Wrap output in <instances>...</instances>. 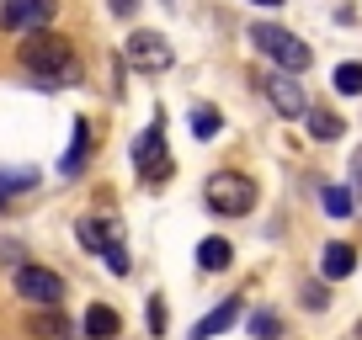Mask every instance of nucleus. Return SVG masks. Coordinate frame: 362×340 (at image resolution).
<instances>
[{"instance_id":"25","label":"nucleus","mask_w":362,"mask_h":340,"mask_svg":"<svg viewBox=\"0 0 362 340\" xmlns=\"http://www.w3.org/2000/svg\"><path fill=\"white\" fill-rule=\"evenodd\" d=\"M351 176H357V192H362V149L351 154Z\"/></svg>"},{"instance_id":"24","label":"nucleus","mask_w":362,"mask_h":340,"mask_svg":"<svg viewBox=\"0 0 362 340\" xmlns=\"http://www.w3.org/2000/svg\"><path fill=\"white\" fill-rule=\"evenodd\" d=\"M134 6H139V0H112V11H117V16H134Z\"/></svg>"},{"instance_id":"10","label":"nucleus","mask_w":362,"mask_h":340,"mask_svg":"<svg viewBox=\"0 0 362 340\" xmlns=\"http://www.w3.org/2000/svg\"><path fill=\"white\" fill-rule=\"evenodd\" d=\"M117 335H123V319H117V308L90 303V308H86V340H117Z\"/></svg>"},{"instance_id":"9","label":"nucleus","mask_w":362,"mask_h":340,"mask_svg":"<svg viewBox=\"0 0 362 340\" xmlns=\"http://www.w3.org/2000/svg\"><path fill=\"white\" fill-rule=\"evenodd\" d=\"M235 319H240V298H224V303H218L214 314H203V319L192 324V340H214V335H224V329L235 324Z\"/></svg>"},{"instance_id":"3","label":"nucleus","mask_w":362,"mask_h":340,"mask_svg":"<svg viewBox=\"0 0 362 340\" xmlns=\"http://www.w3.org/2000/svg\"><path fill=\"white\" fill-rule=\"evenodd\" d=\"M250 43L261 48L267 59H277L283 69H293V75H304L309 64H315V54H309V43L298 32H288V27H272V22H256L250 27Z\"/></svg>"},{"instance_id":"15","label":"nucleus","mask_w":362,"mask_h":340,"mask_svg":"<svg viewBox=\"0 0 362 340\" xmlns=\"http://www.w3.org/2000/svg\"><path fill=\"white\" fill-rule=\"evenodd\" d=\"M75 234H80V245H86V250H96V255H107V245H112V229H107V224H96V218H80V229H75Z\"/></svg>"},{"instance_id":"23","label":"nucleus","mask_w":362,"mask_h":340,"mask_svg":"<svg viewBox=\"0 0 362 340\" xmlns=\"http://www.w3.org/2000/svg\"><path fill=\"white\" fill-rule=\"evenodd\" d=\"M304 308H315V314L325 308V287H320V282H309V287H304Z\"/></svg>"},{"instance_id":"18","label":"nucleus","mask_w":362,"mask_h":340,"mask_svg":"<svg viewBox=\"0 0 362 340\" xmlns=\"http://www.w3.org/2000/svg\"><path fill=\"white\" fill-rule=\"evenodd\" d=\"M341 96H362V64H336V80H330Z\"/></svg>"},{"instance_id":"4","label":"nucleus","mask_w":362,"mask_h":340,"mask_svg":"<svg viewBox=\"0 0 362 340\" xmlns=\"http://www.w3.org/2000/svg\"><path fill=\"white\" fill-rule=\"evenodd\" d=\"M16 298H27L37 308H59L64 303V282L48 266H16Z\"/></svg>"},{"instance_id":"16","label":"nucleus","mask_w":362,"mask_h":340,"mask_svg":"<svg viewBox=\"0 0 362 340\" xmlns=\"http://www.w3.org/2000/svg\"><path fill=\"white\" fill-rule=\"evenodd\" d=\"M192 133L197 138H218L224 133V112H218V107H197L192 112Z\"/></svg>"},{"instance_id":"19","label":"nucleus","mask_w":362,"mask_h":340,"mask_svg":"<svg viewBox=\"0 0 362 340\" xmlns=\"http://www.w3.org/2000/svg\"><path fill=\"white\" fill-rule=\"evenodd\" d=\"M86 149H90V133H86V123H75V144H69V154H64V176H75L80 170V159H86Z\"/></svg>"},{"instance_id":"12","label":"nucleus","mask_w":362,"mask_h":340,"mask_svg":"<svg viewBox=\"0 0 362 340\" xmlns=\"http://www.w3.org/2000/svg\"><path fill=\"white\" fill-rule=\"evenodd\" d=\"M27 335H37V340H69V319L59 314V308H37V314L27 319Z\"/></svg>"},{"instance_id":"5","label":"nucleus","mask_w":362,"mask_h":340,"mask_svg":"<svg viewBox=\"0 0 362 340\" xmlns=\"http://www.w3.org/2000/svg\"><path fill=\"white\" fill-rule=\"evenodd\" d=\"M256 85H261V91H267L272 112H283V117H309L304 85H298V80H293V69H277V75H261Z\"/></svg>"},{"instance_id":"6","label":"nucleus","mask_w":362,"mask_h":340,"mask_svg":"<svg viewBox=\"0 0 362 340\" xmlns=\"http://www.w3.org/2000/svg\"><path fill=\"white\" fill-rule=\"evenodd\" d=\"M123 54H128V64L144 69V75H165L170 59H176V54H170V43H165L160 32H134V37L123 43Z\"/></svg>"},{"instance_id":"11","label":"nucleus","mask_w":362,"mask_h":340,"mask_svg":"<svg viewBox=\"0 0 362 340\" xmlns=\"http://www.w3.org/2000/svg\"><path fill=\"white\" fill-rule=\"evenodd\" d=\"M320 272H325L330 282L351 277V272H357V250H351V245H325V250H320Z\"/></svg>"},{"instance_id":"7","label":"nucleus","mask_w":362,"mask_h":340,"mask_svg":"<svg viewBox=\"0 0 362 340\" xmlns=\"http://www.w3.org/2000/svg\"><path fill=\"white\" fill-rule=\"evenodd\" d=\"M134 159H139V170H144V181H165V176H170V154H165V128H160V117L139 133Z\"/></svg>"},{"instance_id":"20","label":"nucleus","mask_w":362,"mask_h":340,"mask_svg":"<svg viewBox=\"0 0 362 340\" xmlns=\"http://www.w3.org/2000/svg\"><path fill=\"white\" fill-rule=\"evenodd\" d=\"M250 335H256V340H277V335H283V319H277V314H250Z\"/></svg>"},{"instance_id":"26","label":"nucleus","mask_w":362,"mask_h":340,"mask_svg":"<svg viewBox=\"0 0 362 340\" xmlns=\"http://www.w3.org/2000/svg\"><path fill=\"white\" fill-rule=\"evenodd\" d=\"M250 6H283V0H250Z\"/></svg>"},{"instance_id":"2","label":"nucleus","mask_w":362,"mask_h":340,"mask_svg":"<svg viewBox=\"0 0 362 340\" xmlns=\"http://www.w3.org/2000/svg\"><path fill=\"white\" fill-rule=\"evenodd\" d=\"M203 197H208V207H214L218 218H245L250 207H256V181L240 176V170H214Z\"/></svg>"},{"instance_id":"8","label":"nucleus","mask_w":362,"mask_h":340,"mask_svg":"<svg viewBox=\"0 0 362 340\" xmlns=\"http://www.w3.org/2000/svg\"><path fill=\"white\" fill-rule=\"evenodd\" d=\"M54 22V0H6L0 6V27L6 32H43Z\"/></svg>"},{"instance_id":"1","label":"nucleus","mask_w":362,"mask_h":340,"mask_svg":"<svg viewBox=\"0 0 362 340\" xmlns=\"http://www.w3.org/2000/svg\"><path fill=\"white\" fill-rule=\"evenodd\" d=\"M16 59H22V69H33L37 80H43L48 91L54 85H69V80H80V64H75V48L64 43L59 32H27V43L16 48Z\"/></svg>"},{"instance_id":"14","label":"nucleus","mask_w":362,"mask_h":340,"mask_svg":"<svg viewBox=\"0 0 362 340\" xmlns=\"http://www.w3.org/2000/svg\"><path fill=\"white\" fill-rule=\"evenodd\" d=\"M309 133H315L320 144H336V138L346 133V123H341L336 112H325V107H315V112H309Z\"/></svg>"},{"instance_id":"13","label":"nucleus","mask_w":362,"mask_h":340,"mask_svg":"<svg viewBox=\"0 0 362 340\" xmlns=\"http://www.w3.org/2000/svg\"><path fill=\"white\" fill-rule=\"evenodd\" d=\"M229 261H235L229 239H203V245H197V266H203V272H229Z\"/></svg>"},{"instance_id":"21","label":"nucleus","mask_w":362,"mask_h":340,"mask_svg":"<svg viewBox=\"0 0 362 340\" xmlns=\"http://www.w3.org/2000/svg\"><path fill=\"white\" fill-rule=\"evenodd\" d=\"M128 250H123V239H112V245H107V272H117V277H128Z\"/></svg>"},{"instance_id":"22","label":"nucleus","mask_w":362,"mask_h":340,"mask_svg":"<svg viewBox=\"0 0 362 340\" xmlns=\"http://www.w3.org/2000/svg\"><path fill=\"white\" fill-rule=\"evenodd\" d=\"M149 329L165 335V303H160V298H149Z\"/></svg>"},{"instance_id":"17","label":"nucleus","mask_w":362,"mask_h":340,"mask_svg":"<svg viewBox=\"0 0 362 340\" xmlns=\"http://www.w3.org/2000/svg\"><path fill=\"white\" fill-rule=\"evenodd\" d=\"M320 202H325L330 218H351V186H325V192H320Z\"/></svg>"}]
</instances>
